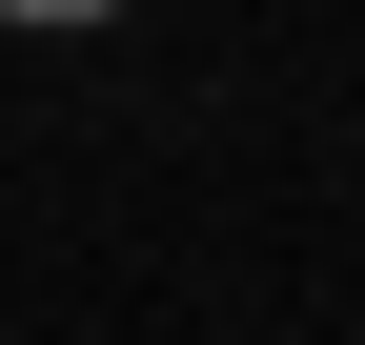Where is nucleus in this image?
Here are the masks:
<instances>
[{
    "label": "nucleus",
    "instance_id": "f257e3e1",
    "mask_svg": "<svg viewBox=\"0 0 365 345\" xmlns=\"http://www.w3.org/2000/svg\"><path fill=\"white\" fill-rule=\"evenodd\" d=\"M0 21H122V0H0Z\"/></svg>",
    "mask_w": 365,
    "mask_h": 345
}]
</instances>
